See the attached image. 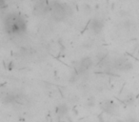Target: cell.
<instances>
[{"mask_svg":"<svg viewBox=\"0 0 139 122\" xmlns=\"http://www.w3.org/2000/svg\"><path fill=\"white\" fill-rule=\"evenodd\" d=\"M102 109L108 114H112L116 109V105L112 101H106L102 104Z\"/></svg>","mask_w":139,"mask_h":122,"instance_id":"cell-5","label":"cell"},{"mask_svg":"<svg viewBox=\"0 0 139 122\" xmlns=\"http://www.w3.org/2000/svg\"><path fill=\"white\" fill-rule=\"evenodd\" d=\"M67 111H68V108H67V106L65 104L59 105L57 107V113L59 115H64L67 113Z\"/></svg>","mask_w":139,"mask_h":122,"instance_id":"cell-7","label":"cell"},{"mask_svg":"<svg viewBox=\"0 0 139 122\" xmlns=\"http://www.w3.org/2000/svg\"><path fill=\"white\" fill-rule=\"evenodd\" d=\"M4 27L7 33L19 34L26 31V21L20 14L10 12L4 18Z\"/></svg>","mask_w":139,"mask_h":122,"instance_id":"cell-1","label":"cell"},{"mask_svg":"<svg viewBox=\"0 0 139 122\" xmlns=\"http://www.w3.org/2000/svg\"><path fill=\"white\" fill-rule=\"evenodd\" d=\"M90 29L92 30V32L95 33H98L102 31L103 29V22L99 20L97 18H94L90 22Z\"/></svg>","mask_w":139,"mask_h":122,"instance_id":"cell-4","label":"cell"},{"mask_svg":"<svg viewBox=\"0 0 139 122\" xmlns=\"http://www.w3.org/2000/svg\"><path fill=\"white\" fill-rule=\"evenodd\" d=\"M115 68L119 71H130L132 69V64L125 58H119L115 61Z\"/></svg>","mask_w":139,"mask_h":122,"instance_id":"cell-3","label":"cell"},{"mask_svg":"<svg viewBox=\"0 0 139 122\" xmlns=\"http://www.w3.org/2000/svg\"><path fill=\"white\" fill-rule=\"evenodd\" d=\"M51 12H52V17L55 21H62L66 18L68 15V8L64 4H61L59 2H55L51 8Z\"/></svg>","mask_w":139,"mask_h":122,"instance_id":"cell-2","label":"cell"},{"mask_svg":"<svg viewBox=\"0 0 139 122\" xmlns=\"http://www.w3.org/2000/svg\"><path fill=\"white\" fill-rule=\"evenodd\" d=\"M90 66H91V60H90V58L86 57V58H84V59L81 61V63H80V65H79V70H80V72H85V71H87V70L90 68Z\"/></svg>","mask_w":139,"mask_h":122,"instance_id":"cell-6","label":"cell"}]
</instances>
